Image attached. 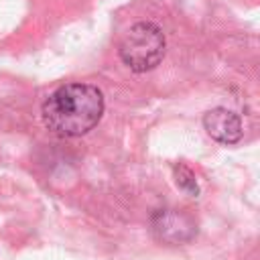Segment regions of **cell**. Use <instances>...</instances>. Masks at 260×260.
<instances>
[{
  "mask_svg": "<svg viewBox=\"0 0 260 260\" xmlns=\"http://www.w3.org/2000/svg\"><path fill=\"white\" fill-rule=\"evenodd\" d=\"M104 114V93L89 83H65L43 104L45 126L65 138L87 134Z\"/></svg>",
  "mask_w": 260,
  "mask_h": 260,
  "instance_id": "obj_1",
  "label": "cell"
},
{
  "mask_svg": "<svg viewBox=\"0 0 260 260\" xmlns=\"http://www.w3.org/2000/svg\"><path fill=\"white\" fill-rule=\"evenodd\" d=\"M165 35L154 22L132 24L120 41V59L136 73L154 69L165 57Z\"/></svg>",
  "mask_w": 260,
  "mask_h": 260,
  "instance_id": "obj_2",
  "label": "cell"
},
{
  "mask_svg": "<svg viewBox=\"0 0 260 260\" xmlns=\"http://www.w3.org/2000/svg\"><path fill=\"white\" fill-rule=\"evenodd\" d=\"M152 232L162 242L181 244V242L191 240L197 228L191 215L177 211V209H162V211H156L152 217Z\"/></svg>",
  "mask_w": 260,
  "mask_h": 260,
  "instance_id": "obj_3",
  "label": "cell"
},
{
  "mask_svg": "<svg viewBox=\"0 0 260 260\" xmlns=\"http://www.w3.org/2000/svg\"><path fill=\"white\" fill-rule=\"evenodd\" d=\"M203 128L213 140H217L221 144H236L244 134L240 116L228 108H213V110L205 112Z\"/></svg>",
  "mask_w": 260,
  "mask_h": 260,
  "instance_id": "obj_4",
  "label": "cell"
},
{
  "mask_svg": "<svg viewBox=\"0 0 260 260\" xmlns=\"http://www.w3.org/2000/svg\"><path fill=\"white\" fill-rule=\"evenodd\" d=\"M173 175H175V183L179 185V189H183L191 197H197L199 195V185H197L195 175H193V171L189 167H185L183 162H179V165L173 167Z\"/></svg>",
  "mask_w": 260,
  "mask_h": 260,
  "instance_id": "obj_5",
  "label": "cell"
}]
</instances>
